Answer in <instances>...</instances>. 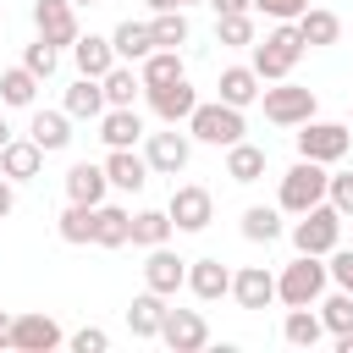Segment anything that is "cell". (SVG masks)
I'll return each mask as SVG.
<instances>
[{
	"mask_svg": "<svg viewBox=\"0 0 353 353\" xmlns=\"http://www.w3.org/2000/svg\"><path fill=\"white\" fill-rule=\"evenodd\" d=\"M6 143H11V127H6V116H0V149H6Z\"/></svg>",
	"mask_w": 353,
	"mask_h": 353,
	"instance_id": "obj_50",
	"label": "cell"
},
{
	"mask_svg": "<svg viewBox=\"0 0 353 353\" xmlns=\"http://www.w3.org/2000/svg\"><path fill=\"white\" fill-rule=\"evenodd\" d=\"M232 298H237V309H270L276 303V276L265 265H243L232 276Z\"/></svg>",
	"mask_w": 353,
	"mask_h": 353,
	"instance_id": "obj_16",
	"label": "cell"
},
{
	"mask_svg": "<svg viewBox=\"0 0 353 353\" xmlns=\"http://www.w3.org/2000/svg\"><path fill=\"white\" fill-rule=\"evenodd\" d=\"M336 243H342V210H336V204L320 199V204H309V210L292 221V248H298V254H320V259H325Z\"/></svg>",
	"mask_w": 353,
	"mask_h": 353,
	"instance_id": "obj_2",
	"label": "cell"
},
{
	"mask_svg": "<svg viewBox=\"0 0 353 353\" xmlns=\"http://www.w3.org/2000/svg\"><path fill=\"white\" fill-rule=\"evenodd\" d=\"M28 138H33L44 154H55V149H66V143H72V116H66V110H33Z\"/></svg>",
	"mask_w": 353,
	"mask_h": 353,
	"instance_id": "obj_22",
	"label": "cell"
},
{
	"mask_svg": "<svg viewBox=\"0 0 353 353\" xmlns=\"http://www.w3.org/2000/svg\"><path fill=\"white\" fill-rule=\"evenodd\" d=\"M320 325H325L331 336H336V331H353V292H342V287H336V292L320 303Z\"/></svg>",
	"mask_w": 353,
	"mask_h": 353,
	"instance_id": "obj_39",
	"label": "cell"
},
{
	"mask_svg": "<svg viewBox=\"0 0 353 353\" xmlns=\"http://www.w3.org/2000/svg\"><path fill=\"white\" fill-rule=\"evenodd\" d=\"M99 88H105V105H132V99H138V88H143V77H138L127 61H116V66L99 77Z\"/></svg>",
	"mask_w": 353,
	"mask_h": 353,
	"instance_id": "obj_34",
	"label": "cell"
},
{
	"mask_svg": "<svg viewBox=\"0 0 353 353\" xmlns=\"http://www.w3.org/2000/svg\"><path fill=\"white\" fill-rule=\"evenodd\" d=\"M33 94H39V77H33L28 66H6V72H0V105L28 110V105H33Z\"/></svg>",
	"mask_w": 353,
	"mask_h": 353,
	"instance_id": "obj_33",
	"label": "cell"
},
{
	"mask_svg": "<svg viewBox=\"0 0 353 353\" xmlns=\"http://www.w3.org/2000/svg\"><path fill=\"white\" fill-rule=\"evenodd\" d=\"M110 50H116V61H127V66H132V61H143V55L154 50V33H149V22H132V17H127V22L110 33Z\"/></svg>",
	"mask_w": 353,
	"mask_h": 353,
	"instance_id": "obj_26",
	"label": "cell"
},
{
	"mask_svg": "<svg viewBox=\"0 0 353 353\" xmlns=\"http://www.w3.org/2000/svg\"><path fill=\"white\" fill-rule=\"evenodd\" d=\"M325 259H331V265H325V276H331L342 292H353V248H342V243H336Z\"/></svg>",
	"mask_w": 353,
	"mask_h": 353,
	"instance_id": "obj_42",
	"label": "cell"
},
{
	"mask_svg": "<svg viewBox=\"0 0 353 353\" xmlns=\"http://www.w3.org/2000/svg\"><path fill=\"white\" fill-rule=\"evenodd\" d=\"M11 320H17V314H6V309H0V347H11Z\"/></svg>",
	"mask_w": 353,
	"mask_h": 353,
	"instance_id": "obj_47",
	"label": "cell"
},
{
	"mask_svg": "<svg viewBox=\"0 0 353 353\" xmlns=\"http://www.w3.org/2000/svg\"><path fill=\"white\" fill-rule=\"evenodd\" d=\"M254 50V72H259V83H281V77H292V66H298V55H303V39H298V28L292 22H276L265 39H254L248 44Z\"/></svg>",
	"mask_w": 353,
	"mask_h": 353,
	"instance_id": "obj_1",
	"label": "cell"
},
{
	"mask_svg": "<svg viewBox=\"0 0 353 353\" xmlns=\"http://www.w3.org/2000/svg\"><path fill=\"white\" fill-rule=\"evenodd\" d=\"M176 6H199V0H176Z\"/></svg>",
	"mask_w": 353,
	"mask_h": 353,
	"instance_id": "obj_52",
	"label": "cell"
},
{
	"mask_svg": "<svg viewBox=\"0 0 353 353\" xmlns=\"http://www.w3.org/2000/svg\"><path fill=\"white\" fill-rule=\"evenodd\" d=\"M309 0H254V11H265L270 22H298Z\"/></svg>",
	"mask_w": 353,
	"mask_h": 353,
	"instance_id": "obj_43",
	"label": "cell"
},
{
	"mask_svg": "<svg viewBox=\"0 0 353 353\" xmlns=\"http://www.w3.org/2000/svg\"><path fill=\"white\" fill-rule=\"evenodd\" d=\"M292 28H298L303 50H325V44H336V39H342V22H336V11H325V6H303V17H298Z\"/></svg>",
	"mask_w": 353,
	"mask_h": 353,
	"instance_id": "obj_18",
	"label": "cell"
},
{
	"mask_svg": "<svg viewBox=\"0 0 353 353\" xmlns=\"http://www.w3.org/2000/svg\"><path fill=\"white\" fill-rule=\"evenodd\" d=\"M325 204H336V210H342V221H353V171L325 176Z\"/></svg>",
	"mask_w": 353,
	"mask_h": 353,
	"instance_id": "obj_41",
	"label": "cell"
},
{
	"mask_svg": "<svg viewBox=\"0 0 353 353\" xmlns=\"http://www.w3.org/2000/svg\"><path fill=\"white\" fill-rule=\"evenodd\" d=\"M336 353H353V331H336Z\"/></svg>",
	"mask_w": 353,
	"mask_h": 353,
	"instance_id": "obj_48",
	"label": "cell"
},
{
	"mask_svg": "<svg viewBox=\"0 0 353 353\" xmlns=\"http://www.w3.org/2000/svg\"><path fill=\"white\" fill-rule=\"evenodd\" d=\"M105 176H110V188L138 193V188L149 182V160H143V154H132V149H110V154H105Z\"/></svg>",
	"mask_w": 353,
	"mask_h": 353,
	"instance_id": "obj_23",
	"label": "cell"
},
{
	"mask_svg": "<svg viewBox=\"0 0 353 353\" xmlns=\"http://www.w3.org/2000/svg\"><path fill=\"white\" fill-rule=\"evenodd\" d=\"M143 94H149V110H154L165 127L188 121V116H193V105H199V88H193L188 77H176V83H160V88H143Z\"/></svg>",
	"mask_w": 353,
	"mask_h": 353,
	"instance_id": "obj_12",
	"label": "cell"
},
{
	"mask_svg": "<svg viewBox=\"0 0 353 353\" xmlns=\"http://www.w3.org/2000/svg\"><path fill=\"white\" fill-rule=\"evenodd\" d=\"M243 237H248V243H276V237H281V210L248 204V210H243Z\"/></svg>",
	"mask_w": 353,
	"mask_h": 353,
	"instance_id": "obj_37",
	"label": "cell"
},
{
	"mask_svg": "<svg viewBox=\"0 0 353 353\" xmlns=\"http://www.w3.org/2000/svg\"><path fill=\"white\" fill-rule=\"evenodd\" d=\"M160 325H165V298L143 287V292L132 298V309H127V331H132V336H143V342H154V336H160Z\"/></svg>",
	"mask_w": 353,
	"mask_h": 353,
	"instance_id": "obj_24",
	"label": "cell"
},
{
	"mask_svg": "<svg viewBox=\"0 0 353 353\" xmlns=\"http://www.w3.org/2000/svg\"><path fill=\"white\" fill-rule=\"evenodd\" d=\"M66 336H61V325L50 320V314H17L11 320V347L17 353H50V347H61Z\"/></svg>",
	"mask_w": 353,
	"mask_h": 353,
	"instance_id": "obj_14",
	"label": "cell"
},
{
	"mask_svg": "<svg viewBox=\"0 0 353 353\" xmlns=\"http://www.w3.org/2000/svg\"><path fill=\"white\" fill-rule=\"evenodd\" d=\"M127 226H132V215L121 204H94V243L99 248H121L127 243Z\"/></svg>",
	"mask_w": 353,
	"mask_h": 353,
	"instance_id": "obj_29",
	"label": "cell"
},
{
	"mask_svg": "<svg viewBox=\"0 0 353 353\" xmlns=\"http://www.w3.org/2000/svg\"><path fill=\"white\" fill-rule=\"evenodd\" d=\"M33 28H39V39H50L55 50H61V44H77V6H72V0H33Z\"/></svg>",
	"mask_w": 353,
	"mask_h": 353,
	"instance_id": "obj_11",
	"label": "cell"
},
{
	"mask_svg": "<svg viewBox=\"0 0 353 353\" xmlns=\"http://www.w3.org/2000/svg\"><path fill=\"white\" fill-rule=\"evenodd\" d=\"M22 66H28V72L44 83V77H55V66H61V50H55L50 39H33V44L22 50Z\"/></svg>",
	"mask_w": 353,
	"mask_h": 353,
	"instance_id": "obj_40",
	"label": "cell"
},
{
	"mask_svg": "<svg viewBox=\"0 0 353 353\" xmlns=\"http://www.w3.org/2000/svg\"><path fill=\"white\" fill-rule=\"evenodd\" d=\"M66 342H72V353H105V347H110V336H105L99 325H83V331H72Z\"/></svg>",
	"mask_w": 353,
	"mask_h": 353,
	"instance_id": "obj_44",
	"label": "cell"
},
{
	"mask_svg": "<svg viewBox=\"0 0 353 353\" xmlns=\"http://www.w3.org/2000/svg\"><path fill=\"white\" fill-rule=\"evenodd\" d=\"M320 199H325V165L298 154V165L281 176V210H287V215H303V210L320 204Z\"/></svg>",
	"mask_w": 353,
	"mask_h": 353,
	"instance_id": "obj_7",
	"label": "cell"
},
{
	"mask_svg": "<svg viewBox=\"0 0 353 353\" xmlns=\"http://www.w3.org/2000/svg\"><path fill=\"white\" fill-rule=\"evenodd\" d=\"M347 143H353V132L342 127V121H303L298 127V154L303 160H320V165H336L342 154H347Z\"/></svg>",
	"mask_w": 353,
	"mask_h": 353,
	"instance_id": "obj_6",
	"label": "cell"
},
{
	"mask_svg": "<svg viewBox=\"0 0 353 353\" xmlns=\"http://www.w3.org/2000/svg\"><path fill=\"white\" fill-rule=\"evenodd\" d=\"M182 281H188V259H176L165 243H160V248H149V259H143V287H149V292H160V298H171Z\"/></svg>",
	"mask_w": 353,
	"mask_h": 353,
	"instance_id": "obj_15",
	"label": "cell"
},
{
	"mask_svg": "<svg viewBox=\"0 0 353 353\" xmlns=\"http://www.w3.org/2000/svg\"><path fill=\"white\" fill-rule=\"evenodd\" d=\"M105 188H110V176H105V165H94V160H77V165L66 171V199H72V204H105Z\"/></svg>",
	"mask_w": 353,
	"mask_h": 353,
	"instance_id": "obj_20",
	"label": "cell"
},
{
	"mask_svg": "<svg viewBox=\"0 0 353 353\" xmlns=\"http://www.w3.org/2000/svg\"><path fill=\"white\" fill-rule=\"evenodd\" d=\"M215 17H232V11H254V0H210Z\"/></svg>",
	"mask_w": 353,
	"mask_h": 353,
	"instance_id": "obj_46",
	"label": "cell"
},
{
	"mask_svg": "<svg viewBox=\"0 0 353 353\" xmlns=\"http://www.w3.org/2000/svg\"><path fill=\"white\" fill-rule=\"evenodd\" d=\"M215 44H254V11H232V17H215Z\"/></svg>",
	"mask_w": 353,
	"mask_h": 353,
	"instance_id": "obj_38",
	"label": "cell"
},
{
	"mask_svg": "<svg viewBox=\"0 0 353 353\" xmlns=\"http://www.w3.org/2000/svg\"><path fill=\"white\" fill-rule=\"evenodd\" d=\"M226 176H232V182H259V176H265V149L248 143V138L226 143Z\"/></svg>",
	"mask_w": 353,
	"mask_h": 353,
	"instance_id": "obj_27",
	"label": "cell"
},
{
	"mask_svg": "<svg viewBox=\"0 0 353 353\" xmlns=\"http://www.w3.org/2000/svg\"><path fill=\"white\" fill-rule=\"evenodd\" d=\"M160 342H165L171 353H199V347L210 342V325H204V314H199V309H165Z\"/></svg>",
	"mask_w": 353,
	"mask_h": 353,
	"instance_id": "obj_10",
	"label": "cell"
},
{
	"mask_svg": "<svg viewBox=\"0 0 353 353\" xmlns=\"http://www.w3.org/2000/svg\"><path fill=\"white\" fill-rule=\"evenodd\" d=\"M171 232H176V226H171V215H165V210H138V215H132V226H127V243H138V248H160Z\"/></svg>",
	"mask_w": 353,
	"mask_h": 353,
	"instance_id": "obj_30",
	"label": "cell"
},
{
	"mask_svg": "<svg viewBox=\"0 0 353 353\" xmlns=\"http://www.w3.org/2000/svg\"><path fill=\"white\" fill-rule=\"evenodd\" d=\"M99 138H105L110 149H132V143L143 138V116H138L132 105H105V116H99Z\"/></svg>",
	"mask_w": 353,
	"mask_h": 353,
	"instance_id": "obj_17",
	"label": "cell"
},
{
	"mask_svg": "<svg viewBox=\"0 0 353 353\" xmlns=\"http://www.w3.org/2000/svg\"><path fill=\"white\" fill-rule=\"evenodd\" d=\"M215 88H221V99H226V105H237V110H243V105H254V99H259V72H254V66H226Z\"/></svg>",
	"mask_w": 353,
	"mask_h": 353,
	"instance_id": "obj_28",
	"label": "cell"
},
{
	"mask_svg": "<svg viewBox=\"0 0 353 353\" xmlns=\"http://www.w3.org/2000/svg\"><path fill=\"white\" fill-rule=\"evenodd\" d=\"M199 303H215V298H226L232 292V270L215 259V254H204V259H188V281H182Z\"/></svg>",
	"mask_w": 353,
	"mask_h": 353,
	"instance_id": "obj_13",
	"label": "cell"
},
{
	"mask_svg": "<svg viewBox=\"0 0 353 353\" xmlns=\"http://www.w3.org/2000/svg\"><path fill=\"white\" fill-rule=\"evenodd\" d=\"M143 160H149V171L176 176V171H188V160H193V138H188V132H176V127L149 132V138H143Z\"/></svg>",
	"mask_w": 353,
	"mask_h": 353,
	"instance_id": "obj_9",
	"label": "cell"
},
{
	"mask_svg": "<svg viewBox=\"0 0 353 353\" xmlns=\"http://www.w3.org/2000/svg\"><path fill=\"white\" fill-rule=\"evenodd\" d=\"M72 121H99L105 116V88H99V77H77L72 88H66V105H61Z\"/></svg>",
	"mask_w": 353,
	"mask_h": 353,
	"instance_id": "obj_25",
	"label": "cell"
},
{
	"mask_svg": "<svg viewBox=\"0 0 353 353\" xmlns=\"http://www.w3.org/2000/svg\"><path fill=\"white\" fill-rule=\"evenodd\" d=\"M149 33H154V50H182V44H188V17H182V6L154 11V17H149Z\"/></svg>",
	"mask_w": 353,
	"mask_h": 353,
	"instance_id": "obj_31",
	"label": "cell"
},
{
	"mask_svg": "<svg viewBox=\"0 0 353 353\" xmlns=\"http://www.w3.org/2000/svg\"><path fill=\"white\" fill-rule=\"evenodd\" d=\"M325 265H320V254H298L281 276H276V303H287V309H314L320 303V292H325Z\"/></svg>",
	"mask_w": 353,
	"mask_h": 353,
	"instance_id": "obj_3",
	"label": "cell"
},
{
	"mask_svg": "<svg viewBox=\"0 0 353 353\" xmlns=\"http://www.w3.org/2000/svg\"><path fill=\"white\" fill-rule=\"evenodd\" d=\"M248 127H243V110L237 105H226V99H199L193 105V116H188V138H199V143H215V149H226V143H237Z\"/></svg>",
	"mask_w": 353,
	"mask_h": 353,
	"instance_id": "obj_4",
	"label": "cell"
},
{
	"mask_svg": "<svg viewBox=\"0 0 353 353\" xmlns=\"http://www.w3.org/2000/svg\"><path fill=\"white\" fill-rule=\"evenodd\" d=\"M259 99H265V121H276V127H303L309 116H314V88H298V83H276V88H259Z\"/></svg>",
	"mask_w": 353,
	"mask_h": 353,
	"instance_id": "obj_5",
	"label": "cell"
},
{
	"mask_svg": "<svg viewBox=\"0 0 353 353\" xmlns=\"http://www.w3.org/2000/svg\"><path fill=\"white\" fill-rule=\"evenodd\" d=\"M72 6H99V0H72Z\"/></svg>",
	"mask_w": 353,
	"mask_h": 353,
	"instance_id": "obj_51",
	"label": "cell"
},
{
	"mask_svg": "<svg viewBox=\"0 0 353 353\" xmlns=\"http://www.w3.org/2000/svg\"><path fill=\"white\" fill-rule=\"evenodd\" d=\"M165 215H171L176 232H204V226L215 221V199H210V188H199V182H176Z\"/></svg>",
	"mask_w": 353,
	"mask_h": 353,
	"instance_id": "obj_8",
	"label": "cell"
},
{
	"mask_svg": "<svg viewBox=\"0 0 353 353\" xmlns=\"http://www.w3.org/2000/svg\"><path fill=\"white\" fill-rule=\"evenodd\" d=\"M0 22H6V11H0Z\"/></svg>",
	"mask_w": 353,
	"mask_h": 353,
	"instance_id": "obj_53",
	"label": "cell"
},
{
	"mask_svg": "<svg viewBox=\"0 0 353 353\" xmlns=\"http://www.w3.org/2000/svg\"><path fill=\"white\" fill-rule=\"evenodd\" d=\"M138 77H143V88H160V83H176V77H188V66H182V50H149Z\"/></svg>",
	"mask_w": 353,
	"mask_h": 353,
	"instance_id": "obj_32",
	"label": "cell"
},
{
	"mask_svg": "<svg viewBox=\"0 0 353 353\" xmlns=\"http://www.w3.org/2000/svg\"><path fill=\"white\" fill-rule=\"evenodd\" d=\"M55 232H61V243H94V204H66Z\"/></svg>",
	"mask_w": 353,
	"mask_h": 353,
	"instance_id": "obj_36",
	"label": "cell"
},
{
	"mask_svg": "<svg viewBox=\"0 0 353 353\" xmlns=\"http://www.w3.org/2000/svg\"><path fill=\"white\" fill-rule=\"evenodd\" d=\"M143 6H149V11H165V6H176V0H143Z\"/></svg>",
	"mask_w": 353,
	"mask_h": 353,
	"instance_id": "obj_49",
	"label": "cell"
},
{
	"mask_svg": "<svg viewBox=\"0 0 353 353\" xmlns=\"http://www.w3.org/2000/svg\"><path fill=\"white\" fill-rule=\"evenodd\" d=\"M17 210V188H11V176H0V221Z\"/></svg>",
	"mask_w": 353,
	"mask_h": 353,
	"instance_id": "obj_45",
	"label": "cell"
},
{
	"mask_svg": "<svg viewBox=\"0 0 353 353\" xmlns=\"http://www.w3.org/2000/svg\"><path fill=\"white\" fill-rule=\"evenodd\" d=\"M39 165H44V149H39L33 138H11V143L0 149V176H11V182H33Z\"/></svg>",
	"mask_w": 353,
	"mask_h": 353,
	"instance_id": "obj_19",
	"label": "cell"
},
{
	"mask_svg": "<svg viewBox=\"0 0 353 353\" xmlns=\"http://www.w3.org/2000/svg\"><path fill=\"white\" fill-rule=\"evenodd\" d=\"M281 336H287L292 347H314V342L325 336V325H320V314H309V303H303V309H287V320H281Z\"/></svg>",
	"mask_w": 353,
	"mask_h": 353,
	"instance_id": "obj_35",
	"label": "cell"
},
{
	"mask_svg": "<svg viewBox=\"0 0 353 353\" xmlns=\"http://www.w3.org/2000/svg\"><path fill=\"white\" fill-rule=\"evenodd\" d=\"M72 61H77V77H105V72L116 66V50H110V39H99V33H77Z\"/></svg>",
	"mask_w": 353,
	"mask_h": 353,
	"instance_id": "obj_21",
	"label": "cell"
}]
</instances>
